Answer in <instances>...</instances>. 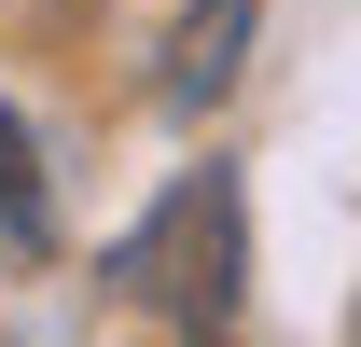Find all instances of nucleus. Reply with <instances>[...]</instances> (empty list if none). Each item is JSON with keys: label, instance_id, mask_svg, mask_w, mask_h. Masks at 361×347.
<instances>
[{"label": "nucleus", "instance_id": "3", "mask_svg": "<svg viewBox=\"0 0 361 347\" xmlns=\"http://www.w3.org/2000/svg\"><path fill=\"white\" fill-rule=\"evenodd\" d=\"M0 236H14V250H42V236H56L42 153H28V126H14V111H0Z\"/></svg>", "mask_w": 361, "mask_h": 347}, {"label": "nucleus", "instance_id": "2", "mask_svg": "<svg viewBox=\"0 0 361 347\" xmlns=\"http://www.w3.org/2000/svg\"><path fill=\"white\" fill-rule=\"evenodd\" d=\"M236 56H250V0H195L180 42H167V111H209L236 84Z\"/></svg>", "mask_w": 361, "mask_h": 347}, {"label": "nucleus", "instance_id": "1", "mask_svg": "<svg viewBox=\"0 0 361 347\" xmlns=\"http://www.w3.org/2000/svg\"><path fill=\"white\" fill-rule=\"evenodd\" d=\"M111 292H139L180 347H236V305H250V209H236V167H180L153 209L97 250Z\"/></svg>", "mask_w": 361, "mask_h": 347}]
</instances>
